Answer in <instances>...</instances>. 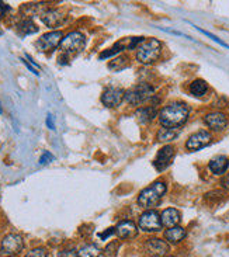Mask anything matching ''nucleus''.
Masks as SVG:
<instances>
[{
    "label": "nucleus",
    "instance_id": "obj_1",
    "mask_svg": "<svg viewBox=\"0 0 229 257\" xmlns=\"http://www.w3.org/2000/svg\"><path fill=\"white\" fill-rule=\"evenodd\" d=\"M188 117H190V107L183 101H174L165 105L158 114L160 125L165 128H174V130H179L181 125H184Z\"/></svg>",
    "mask_w": 229,
    "mask_h": 257
},
{
    "label": "nucleus",
    "instance_id": "obj_2",
    "mask_svg": "<svg viewBox=\"0 0 229 257\" xmlns=\"http://www.w3.org/2000/svg\"><path fill=\"white\" fill-rule=\"evenodd\" d=\"M167 191V184L165 181L158 180L152 183L151 186L144 188L138 195V205L144 209H152L153 207L159 205L162 198L165 197Z\"/></svg>",
    "mask_w": 229,
    "mask_h": 257
},
{
    "label": "nucleus",
    "instance_id": "obj_3",
    "mask_svg": "<svg viewBox=\"0 0 229 257\" xmlns=\"http://www.w3.org/2000/svg\"><path fill=\"white\" fill-rule=\"evenodd\" d=\"M162 55V42L156 38H149L138 47L137 61L142 65H152Z\"/></svg>",
    "mask_w": 229,
    "mask_h": 257
},
{
    "label": "nucleus",
    "instance_id": "obj_4",
    "mask_svg": "<svg viewBox=\"0 0 229 257\" xmlns=\"http://www.w3.org/2000/svg\"><path fill=\"white\" fill-rule=\"evenodd\" d=\"M86 47V37L79 31H72L63 37L59 49L63 56H76L79 55Z\"/></svg>",
    "mask_w": 229,
    "mask_h": 257
},
{
    "label": "nucleus",
    "instance_id": "obj_5",
    "mask_svg": "<svg viewBox=\"0 0 229 257\" xmlns=\"http://www.w3.org/2000/svg\"><path fill=\"white\" fill-rule=\"evenodd\" d=\"M155 96V89L149 83H139L125 91L124 100L131 105H141Z\"/></svg>",
    "mask_w": 229,
    "mask_h": 257
},
{
    "label": "nucleus",
    "instance_id": "obj_6",
    "mask_svg": "<svg viewBox=\"0 0 229 257\" xmlns=\"http://www.w3.org/2000/svg\"><path fill=\"white\" fill-rule=\"evenodd\" d=\"M24 249V240L20 235L17 233H9L3 237L2 244H0V250L7 257L17 256Z\"/></svg>",
    "mask_w": 229,
    "mask_h": 257
},
{
    "label": "nucleus",
    "instance_id": "obj_7",
    "mask_svg": "<svg viewBox=\"0 0 229 257\" xmlns=\"http://www.w3.org/2000/svg\"><path fill=\"white\" fill-rule=\"evenodd\" d=\"M138 228L144 232H159L163 225L160 219V214H158L155 209H148L138 219Z\"/></svg>",
    "mask_w": 229,
    "mask_h": 257
},
{
    "label": "nucleus",
    "instance_id": "obj_8",
    "mask_svg": "<svg viewBox=\"0 0 229 257\" xmlns=\"http://www.w3.org/2000/svg\"><path fill=\"white\" fill-rule=\"evenodd\" d=\"M212 141V135L211 132L205 131V130H201V131H197L194 134H191L188 137L187 142H186V149L188 152H197L202 148L208 146Z\"/></svg>",
    "mask_w": 229,
    "mask_h": 257
},
{
    "label": "nucleus",
    "instance_id": "obj_9",
    "mask_svg": "<svg viewBox=\"0 0 229 257\" xmlns=\"http://www.w3.org/2000/svg\"><path fill=\"white\" fill-rule=\"evenodd\" d=\"M146 254L152 257H165L170 251V244L160 237H149L144 244Z\"/></svg>",
    "mask_w": 229,
    "mask_h": 257
},
{
    "label": "nucleus",
    "instance_id": "obj_10",
    "mask_svg": "<svg viewBox=\"0 0 229 257\" xmlns=\"http://www.w3.org/2000/svg\"><path fill=\"white\" fill-rule=\"evenodd\" d=\"M63 40V33L62 31H51V33H47L44 34L37 41V47L42 52H51L54 51L56 47L61 45V42Z\"/></svg>",
    "mask_w": 229,
    "mask_h": 257
},
{
    "label": "nucleus",
    "instance_id": "obj_11",
    "mask_svg": "<svg viewBox=\"0 0 229 257\" xmlns=\"http://www.w3.org/2000/svg\"><path fill=\"white\" fill-rule=\"evenodd\" d=\"M174 155H176V149L172 145H165L160 149L156 158L153 160V166L158 172H163L166 170L167 167L172 165V162L174 159Z\"/></svg>",
    "mask_w": 229,
    "mask_h": 257
},
{
    "label": "nucleus",
    "instance_id": "obj_12",
    "mask_svg": "<svg viewBox=\"0 0 229 257\" xmlns=\"http://www.w3.org/2000/svg\"><path fill=\"white\" fill-rule=\"evenodd\" d=\"M204 124L208 126L209 131L222 132L228 126V117L221 111H211L205 114Z\"/></svg>",
    "mask_w": 229,
    "mask_h": 257
},
{
    "label": "nucleus",
    "instance_id": "obj_13",
    "mask_svg": "<svg viewBox=\"0 0 229 257\" xmlns=\"http://www.w3.org/2000/svg\"><path fill=\"white\" fill-rule=\"evenodd\" d=\"M125 97V91L120 87H108L101 94V103L108 108H114L123 103Z\"/></svg>",
    "mask_w": 229,
    "mask_h": 257
},
{
    "label": "nucleus",
    "instance_id": "obj_14",
    "mask_svg": "<svg viewBox=\"0 0 229 257\" xmlns=\"http://www.w3.org/2000/svg\"><path fill=\"white\" fill-rule=\"evenodd\" d=\"M116 235L123 240L127 239H132L138 235V226L132 221H121L116 226Z\"/></svg>",
    "mask_w": 229,
    "mask_h": 257
},
{
    "label": "nucleus",
    "instance_id": "obj_15",
    "mask_svg": "<svg viewBox=\"0 0 229 257\" xmlns=\"http://www.w3.org/2000/svg\"><path fill=\"white\" fill-rule=\"evenodd\" d=\"M41 21L48 27H58L65 21V16L58 9H49L47 12L41 13Z\"/></svg>",
    "mask_w": 229,
    "mask_h": 257
},
{
    "label": "nucleus",
    "instance_id": "obj_16",
    "mask_svg": "<svg viewBox=\"0 0 229 257\" xmlns=\"http://www.w3.org/2000/svg\"><path fill=\"white\" fill-rule=\"evenodd\" d=\"M160 219H162V225L169 228L177 226L181 221V214L179 209L176 208H166L165 211H162L160 214Z\"/></svg>",
    "mask_w": 229,
    "mask_h": 257
},
{
    "label": "nucleus",
    "instance_id": "obj_17",
    "mask_svg": "<svg viewBox=\"0 0 229 257\" xmlns=\"http://www.w3.org/2000/svg\"><path fill=\"white\" fill-rule=\"evenodd\" d=\"M208 167L209 170L212 172V174L222 176V174H225V172L228 170L229 158L223 156V155H218V156L211 159V162L208 163Z\"/></svg>",
    "mask_w": 229,
    "mask_h": 257
},
{
    "label": "nucleus",
    "instance_id": "obj_18",
    "mask_svg": "<svg viewBox=\"0 0 229 257\" xmlns=\"http://www.w3.org/2000/svg\"><path fill=\"white\" fill-rule=\"evenodd\" d=\"M187 235L186 229L177 225V226H173V228H169V229L165 230V239L169 244H179L184 240V237Z\"/></svg>",
    "mask_w": 229,
    "mask_h": 257
},
{
    "label": "nucleus",
    "instance_id": "obj_19",
    "mask_svg": "<svg viewBox=\"0 0 229 257\" xmlns=\"http://www.w3.org/2000/svg\"><path fill=\"white\" fill-rule=\"evenodd\" d=\"M158 110L153 107V105H149V107H142V108H139L138 111H137V114H135V117H137V119H138L139 124H144V125H146V124H151L153 119L158 117Z\"/></svg>",
    "mask_w": 229,
    "mask_h": 257
},
{
    "label": "nucleus",
    "instance_id": "obj_20",
    "mask_svg": "<svg viewBox=\"0 0 229 257\" xmlns=\"http://www.w3.org/2000/svg\"><path fill=\"white\" fill-rule=\"evenodd\" d=\"M180 135V130H174V128H165L162 126L158 134H156V139L158 142L162 144H169Z\"/></svg>",
    "mask_w": 229,
    "mask_h": 257
},
{
    "label": "nucleus",
    "instance_id": "obj_21",
    "mask_svg": "<svg viewBox=\"0 0 229 257\" xmlns=\"http://www.w3.org/2000/svg\"><path fill=\"white\" fill-rule=\"evenodd\" d=\"M188 90H190V93H191L194 97H202V96H205L207 91H208V84H207L205 80H202V79H195L194 82H191Z\"/></svg>",
    "mask_w": 229,
    "mask_h": 257
},
{
    "label": "nucleus",
    "instance_id": "obj_22",
    "mask_svg": "<svg viewBox=\"0 0 229 257\" xmlns=\"http://www.w3.org/2000/svg\"><path fill=\"white\" fill-rule=\"evenodd\" d=\"M17 30L19 33L23 35H31L35 34L38 31V27L35 26L31 19H23V20L17 24Z\"/></svg>",
    "mask_w": 229,
    "mask_h": 257
},
{
    "label": "nucleus",
    "instance_id": "obj_23",
    "mask_svg": "<svg viewBox=\"0 0 229 257\" xmlns=\"http://www.w3.org/2000/svg\"><path fill=\"white\" fill-rule=\"evenodd\" d=\"M79 257H100L101 256V250L96 244H84L80 247V250L77 251Z\"/></svg>",
    "mask_w": 229,
    "mask_h": 257
},
{
    "label": "nucleus",
    "instance_id": "obj_24",
    "mask_svg": "<svg viewBox=\"0 0 229 257\" xmlns=\"http://www.w3.org/2000/svg\"><path fill=\"white\" fill-rule=\"evenodd\" d=\"M128 63H130V61H128V58L125 55H118L116 56L114 59H112L111 62L108 63V68L111 70H116V72H118V70H123L125 69L127 66H128Z\"/></svg>",
    "mask_w": 229,
    "mask_h": 257
},
{
    "label": "nucleus",
    "instance_id": "obj_25",
    "mask_svg": "<svg viewBox=\"0 0 229 257\" xmlns=\"http://www.w3.org/2000/svg\"><path fill=\"white\" fill-rule=\"evenodd\" d=\"M48 256V251L45 247H35L28 251L27 254L24 257H47Z\"/></svg>",
    "mask_w": 229,
    "mask_h": 257
},
{
    "label": "nucleus",
    "instance_id": "obj_26",
    "mask_svg": "<svg viewBox=\"0 0 229 257\" xmlns=\"http://www.w3.org/2000/svg\"><path fill=\"white\" fill-rule=\"evenodd\" d=\"M105 256L107 257H116L118 251V242H111L105 247Z\"/></svg>",
    "mask_w": 229,
    "mask_h": 257
},
{
    "label": "nucleus",
    "instance_id": "obj_27",
    "mask_svg": "<svg viewBox=\"0 0 229 257\" xmlns=\"http://www.w3.org/2000/svg\"><path fill=\"white\" fill-rule=\"evenodd\" d=\"M54 159H55V158H54V155H52V153L44 152L42 153L41 158H40V165H48V163H51Z\"/></svg>",
    "mask_w": 229,
    "mask_h": 257
},
{
    "label": "nucleus",
    "instance_id": "obj_28",
    "mask_svg": "<svg viewBox=\"0 0 229 257\" xmlns=\"http://www.w3.org/2000/svg\"><path fill=\"white\" fill-rule=\"evenodd\" d=\"M112 235H116V228H108V229H105L104 232L98 233V237H100L101 240H107V239L110 236H112Z\"/></svg>",
    "mask_w": 229,
    "mask_h": 257
},
{
    "label": "nucleus",
    "instance_id": "obj_29",
    "mask_svg": "<svg viewBox=\"0 0 229 257\" xmlns=\"http://www.w3.org/2000/svg\"><path fill=\"white\" fill-rule=\"evenodd\" d=\"M58 257H79V253L73 249H68V250H62L58 253Z\"/></svg>",
    "mask_w": 229,
    "mask_h": 257
},
{
    "label": "nucleus",
    "instance_id": "obj_30",
    "mask_svg": "<svg viewBox=\"0 0 229 257\" xmlns=\"http://www.w3.org/2000/svg\"><path fill=\"white\" fill-rule=\"evenodd\" d=\"M197 30H198V31H201L202 34L208 35V37H209V38H211V40H214V41H216V42H218V44H219V45H222V47H225V48H228V49H229L228 45H226V44H225V42H223V41H221V40H219V38H216L215 35L209 34L208 31H204V30H201V28H198V27H197Z\"/></svg>",
    "mask_w": 229,
    "mask_h": 257
},
{
    "label": "nucleus",
    "instance_id": "obj_31",
    "mask_svg": "<svg viewBox=\"0 0 229 257\" xmlns=\"http://www.w3.org/2000/svg\"><path fill=\"white\" fill-rule=\"evenodd\" d=\"M221 187L223 190H229V173L225 174L222 179H221Z\"/></svg>",
    "mask_w": 229,
    "mask_h": 257
},
{
    "label": "nucleus",
    "instance_id": "obj_32",
    "mask_svg": "<svg viewBox=\"0 0 229 257\" xmlns=\"http://www.w3.org/2000/svg\"><path fill=\"white\" fill-rule=\"evenodd\" d=\"M47 126H48L49 130H55V122H54L52 114H48V115H47Z\"/></svg>",
    "mask_w": 229,
    "mask_h": 257
},
{
    "label": "nucleus",
    "instance_id": "obj_33",
    "mask_svg": "<svg viewBox=\"0 0 229 257\" xmlns=\"http://www.w3.org/2000/svg\"><path fill=\"white\" fill-rule=\"evenodd\" d=\"M165 257H176V256H165Z\"/></svg>",
    "mask_w": 229,
    "mask_h": 257
},
{
    "label": "nucleus",
    "instance_id": "obj_34",
    "mask_svg": "<svg viewBox=\"0 0 229 257\" xmlns=\"http://www.w3.org/2000/svg\"><path fill=\"white\" fill-rule=\"evenodd\" d=\"M0 112H2V105H0Z\"/></svg>",
    "mask_w": 229,
    "mask_h": 257
},
{
    "label": "nucleus",
    "instance_id": "obj_35",
    "mask_svg": "<svg viewBox=\"0 0 229 257\" xmlns=\"http://www.w3.org/2000/svg\"><path fill=\"white\" fill-rule=\"evenodd\" d=\"M0 35H2V31H0Z\"/></svg>",
    "mask_w": 229,
    "mask_h": 257
}]
</instances>
